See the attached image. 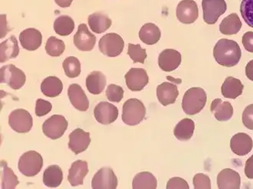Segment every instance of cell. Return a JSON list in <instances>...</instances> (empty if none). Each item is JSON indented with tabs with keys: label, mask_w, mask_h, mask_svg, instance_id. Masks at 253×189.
Listing matches in <instances>:
<instances>
[{
	"label": "cell",
	"mask_w": 253,
	"mask_h": 189,
	"mask_svg": "<svg viewBox=\"0 0 253 189\" xmlns=\"http://www.w3.org/2000/svg\"><path fill=\"white\" fill-rule=\"evenodd\" d=\"M213 56L219 65L228 68L233 67L241 59V48L236 41L222 38L215 44Z\"/></svg>",
	"instance_id": "6da1fadb"
},
{
	"label": "cell",
	"mask_w": 253,
	"mask_h": 189,
	"mask_svg": "<svg viewBox=\"0 0 253 189\" xmlns=\"http://www.w3.org/2000/svg\"><path fill=\"white\" fill-rule=\"evenodd\" d=\"M207 101L205 90L201 87H192L186 91L182 101V108L187 115H195L204 109Z\"/></svg>",
	"instance_id": "7a4b0ae2"
},
{
	"label": "cell",
	"mask_w": 253,
	"mask_h": 189,
	"mask_svg": "<svg viewBox=\"0 0 253 189\" xmlns=\"http://www.w3.org/2000/svg\"><path fill=\"white\" fill-rule=\"evenodd\" d=\"M146 108L142 101L131 98L127 100L123 105L122 120L125 124L136 126L145 117Z\"/></svg>",
	"instance_id": "3957f363"
},
{
	"label": "cell",
	"mask_w": 253,
	"mask_h": 189,
	"mask_svg": "<svg viewBox=\"0 0 253 189\" xmlns=\"http://www.w3.org/2000/svg\"><path fill=\"white\" fill-rule=\"evenodd\" d=\"M43 166L42 155L36 151H28L20 157L18 169L27 177H33L40 173Z\"/></svg>",
	"instance_id": "277c9868"
},
{
	"label": "cell",
	"mask_w": 253,
	"mask_h": 189,
	"mask_svg": "<svg viewBox=\"0 0 253 189\" xmlns=\"http://www.w3.org/2000/svg\"><path fill=\"white\" fill-rule=\"evenodd\" d=\"M98 47L103 55L110 58H115L120 55L123 51L125 41L117 33H108L101 37Z\"/></svg>",
	"instance_id": "5b68a950"
},
{
	"label": "cell",
	"mask_w": 253,
	"mask_h": 189,
	"mask_svg": "<svg viewBox=\"0 0 253 189\" xmlns=\"http://www.w3.org/2000/svg\"><path fill=\"white\" fill-rule=\"evenodd\" d=\"M26 81L24 72L14 65H5L0 69V82L8 84L13 90L22 88Z\"/></svg>",
	"instance_id": "8992f818"
},
{
	"label": "cell",
	"mask_w": 253,
	"mask_h": 189,
	"mask_svg": "<svg viewBox=\"0 0 253 189\" xmlns=\"http://www.w3.org/2000/svg\"><path fill=\"white\" fill-rule=\"evenodd\" d=\"M69 126L68 121L62 115H53L44 121L42 125L44 134L51 140L61 138Z\"/></svg>",
	"instance_id": "52a82bcc"
},
{
	"label": "cell",
	"mask_w": 253,
	"mask_h": 189,
	"mask_svg": "<svg viewBox=\"0 0 253 189\" xmlns=\"http://www.w3.org/2000/svg\"><path fill=\"white\" fill-rule=\"evenodd\" d=\"M202 7L204 22L209 25L215 24L227 9L225 0H203Z\"/></svg>",
	"instance_id": "ba28073f"
},
{
	"label": "cell",
	"mask_w": 253,
	"mask_h": 189,
	"mask_svg": "<svg viewBox=\"0 0 253 189\" xmlns=\"http://www.w3.org/2000/svg\"><path fill=\"white\" fill-rule=\"evenodd\" d=\"M9 125L14 131L17 133H29L33 128V116L26 110H15L9 115Z\"/></svg>",
	"instance_id": "9c48e42d"
},
{
	"label": "cell",
	"mask_w": 253,
	"mask_h": 189,
	"mask_svg": "<svg viewBox=\"0 0 253 189\" xmlns=\"http://www.w3.org/2000/svg\"><path fill=\"white\" fill-rule=\"evenodd\" d=\"M118 184L115 172L108 167L99 169L91 181V187L94 189H115Z\"/></svg>",
	"instance_id": "30bf717a"
},
{
	"label": "cell",
	"mask_w": 253,
	"mask_h": 189,
	"mask_svg": "<svg viewBox=\"0 0 253 189\" xmlns=\"http://www.w3.org/2000/svg\"><path fill=\"white\" fill-rule=\"evenodd\" d=\"M176 15L178 20L183 24H192L198 19L197 2L193 0H182L176 7Z\"/></svg>",
	"instance_id": "8fae6325"
},
{
	"label": "cell",
	"mask_w": 253,
	"mask_h": 189,
	"mask_svg": "<svg viewBox=\"0 0 253 189\" xmlns=\"http://www.w3.org/2000/svg\"><path fill=\"white\" fill-rule=\"evenodd\" d=\"M118 114L119 111L117 107L105 101L97 104L94 110V117L101 124H111L118 119Z\"/></svg>",
	"instance_id": "7c38bea8"
},
{
	"label": "cell",
	"mask_w": 253,
	"mask_h": 189,
	"mask_svg": "<svg viewBox=\"0 0 253 189\" xmlns=\"http://www.w3.org/2000/svg\"><path fill=\"white\" fill-rule=\"evenodd\" d=\"M74 44L80 51H91L96 43V36L89 31L87 25H79L78 31L73 38Z\"/></svg>",
	"instance_id": "4fadbf2b"
},
{
	"label": "cell",
	"mask_w": 253,
	"mask_h": 189,
	"mask_svg": "<svg viewBox=\"0 0 253 189\" xmlns=\"http://www.w3.org/2000/svg\"><path fill=\"white\" fill-rule=\"evenodd\" d=\"M127 88L131 91H140L149 82L147 72L143 69H130L125 75Z\"/></svg>",
	"instance_id": "5bb4252c"
},
{
	"label": "cell",
	"mask_w": 253,
	"mask_h": 189,
	"mask_svg": "<svg viewBox=\"0 0 253 189\" xmlns=\"http://www.w3.org/2000/svg\"><path fill=\"white\" fill-rule=\"evenodd\" d=\"M90 143V133L84 132L80 128L76 129L69 135V147L76 155L84 152Z\"/></svg>",
	"instance_id": "9a60e30c"
},
{
	"label": "cell",
	"mask_w": 253,
	"mask_h": 189,
	"mask_svg": "<svg viewBox=\"0 0 253 189\" xmlns=\"http://www.w3.org/2000/svg\"><path fill=\"white\" fill-rule=\"evenodd\" d=\"M181 62V54L176 50L171 48L164 50L158 58V65L164 72H170L176 70Z\"/></svg>",
	"instance_id": "2e32d148"
},
{
	"label": "cell",
	"mask_w": 253,
	"mask_h": 189,
	"mask_svg": "<svg viewBox=\"0 0 253 189\" xmlns=\"http://www.w3.org/2000/svg\"><path fill=\"white\" fill-rule=\"evenodd\" d=\"M21 45L27 51H36L41 46L42 36L33 28L25 29L19 35Z\"/></svg>",
	"instance_id": "e0dca14e"
},
{
	"label": "cell",
	"mask_w": 253,
	"mask_h": 189,
	"mask_svg": "<svg viewBox=\"0 0 253 189\" xmlns=\"http://www.w3.org/2000/svg\"><path fill=\"white\" fill-rule=\"evenodd\" d=\"M253 139L245 133H239L232 137L230 148L236 155L243 156L247 155L253 150Z\"/></svg>",
	"instance_id": "ac0fdd59"
},
{
	"label": "cell",
	"mask_w": 253,
	"mask_h": 189,
	"mask_svg": "<svg viewBox=\"0 0 253 189\" xmlns=\"http://www.w3.org/2000/svg\"><path fill=\"white\" fill-rule=\"evenodd\" d=\"M69 101L78 111H87L89 108V101L84 90L79 84H72L68 90Z\"/></svg>",
	"instance_id": "d6986e66"
},
{
	"label": "cell",
	"mask_w": 253,
	"mask_h": 189,
	"mask_svg": "<svg viewBox=\"0 0 253 189\" xmlns=\"http://www.w3.org/2000/svg\"><path fill=\"white\" fill-rule=\"evenodd\" d=\"M241 178L240 174L231 169H222L217 176L219 189H240Z\"/></svg>",
	"instance_id": "ffe728a7"
},
{
	"label": "cell",
	"mask_w": 253,
	"mask_h": 189,
	"mask_svg": "<svg viewBox=\"0 0 253 189\" xmlns=\"http://www.w3.org/2000/svg\"><path fill=\"white\" fill-rule=\"evenodd\" d=\"M179 95V90L176 84L169 82H164L158 86L157 96L158 101L163 106L169 105L176 102Z\"/></svg>",
	"instance_id": "44dd1931"
},
{
	"label": "cell",
	"mask_w": 253,
	"mask_h": 189,
	"mask_svg": "<svg viewBox=\"0 0 253 189\" xmlns=\"http://www.w3.org/2000/svg\"><path fill=\"white\" fill-rule=\"evenodd\" d=\"M88 173V165L86 161L77 160L72 164L68 180L73 187L84 184V179Z\"/></svg>",
	"instance_id": "7402d4cb"
},
{
	"label": "cell",
	"mask_w": 253,
	"mask_h": 189,
	"mask_svg": "<svg viewBox=\"0 0 253 189\" xmlns=\"http://www.w3.org/2000/svg\"><path fill=\"white\" fill-rule=\"evenodd\" d=\"M211 112L219 122H225L231 119L233 115L232 104L221 99H215L211 104Z\"/></svg>",
	"instance_id": "603a6c76"
},
{
	"label": "cell",
	"mask_w": 253,
	"mask_h": 189,
	"mask_svg": "<svg viewBox=\"0 0 253 189\" xmlns=\"http://www.w3.org/2000/svg\"><path fill=\"white\" fill-rule=\"evenodd\" d=\"M107 80L105 75L101 72H91L86 78V87L91 94L97 95L101 94L105 90Z\"/></svg>",
	"instance_id": "cb8c5ba5"
},
{
	"label": "cell",
	"mask_w": 253,
	"mask_h": 189,
	"mask_svg": "<svg viewBox=\"0 0 253 189\" xmlns=\"http://www.w3.org/2000/svg\"><path fill=\"white\" fill-rule=\"evenodd\" d=\"M112 24L109 16L102 12H95L88 16V25L91 31L97 34H101L107 31Z\"/></svg>",
	"instance_id": "d4e9b609"
},
{
	"label": "cell",
	"mask_w": 253,
	"mask_h": 189,
	"mask_svg": "<svg viewBox=\"0 0 253 189\" xmlns=\"http://www.w3.org/2000/svg\"><path fill=\"white\" fill-rule=\"evenodd\" d=\"M19 54V47L15 36H11L8 39L0 44V62L4 63L8 60L16 58Z\"/></svg>",
	"instance_id": "484cf974"
},
{
	"label": "cell",
	"mask_w": 253,
	"mask_h": 189,
	"mask_svg": "<svg viewBox=\"0 0 253 189\" xmlns=\"http://www.w3.org/2000/svg\"><path fill=\"white\" fill-rule=\"evenodd\" d=\"M244 86L239 79L233 77H226L221 87L222 94L225 98L236 99L243 94Z\"/></svg>",
	"instance_id": "4316f807"
},
{
	"label": "cell",
	"mask_w": 253,
	"mask_h": 189,
	"mask_svg": "<svg viewBox=\"0 0 253 189\" xmlns=\"http://www.w3.org/2000/svg\"><path fill=\"white\" fill-rule=\"evenodd\" d=\"M140 39L144 44L152 45L159 41L161 37V32L158 26L154 23H146L139 32Z\"/></svg>",
	"instance_id": "83f0119b"
},
{
	"label": "cell",
	"mask_w": 253,
	"mask_h": 189,
	"mask_svg": "<svg viewBox=\"0 0 253 189\" xmlns=\"http://www.w3.org/2000/svg\"><path fill=\"white\" fill-rule=\"evenodd\" d=\"M63 181V172L58 165H50L43 174V183L47 187L57 188Z\"/></svg>",
	"instance_id": "f1b7e54d"
},
{
	"label": "cell",
	"mask_w": 253,
	"mask_h": 189,
	"mask_svg": "<svg viewBox=\"0 0 253 189\" xmlns=\"http://www.w3.org/2000/svg\"><path fill=\"white\" fill-rule=\"evenodd\" d=\"M63 90L62 80L55 76H50L44 79L41 84V90L44 96L48 97H56L60 95Z\"/></svg>",
	"instance_id": "f546056e"
},
{
	"label": "cell",
	"mask_w": 253,
	"mask_h": 189,
	"mask_svg": "<svg viewBox=\"0 0 253 189\" xmlns=\"http://www.w3.org/2000/svg\"><path fill=\"white\" fill-rule=\"evenodd\" d=\"M195 130V123L191 119H182L175 126L173 134L175 137L180 141H188L193 137Z\"/></svg>",
	"instance_id": "4dcf8cb0"
},
{
	"label": "cell",
	"mask_w": 253,
	"mask_h": 189,
	"mask_svg": "<svg viewBox=\"0 0 253 189\" xmlns=\"http://www.w3.org/2000/svg\"><path fill=\"white\" fill-rule=\"evenodd\" d=\"M242 22L236 13H232L226 16L219 25V31L225 36L237 34L242 28Z\"/></svg>",
	"instance_id": "1f68e13d"
},
{
	"label": "cell",
	"mask_w": 253,
	"mask_h": 189,
	"mask_svg": "<svg viewBox=\"0 0 253 189\" xmlns=\"http://www.w3.org/2000/svg\"><path fill=\"white\" fill-rule=\"evenodd\" d=\"M132 187L133 189H156L158 181L151 172H140L133 178Z\"/></svg>",
	"instance_id": "d6a6232c"
},
{
	"label": "cell",
	"mask_w": 253,
	"mask_h": 189,
	"mask_svg": "<svg viewBox=\"0 0 253 189\" xmlns=\"http://www.w3.org/2000/svg\"><path fill=\"white\" fill-rule=\"evenodd\" d=\"M75 22L69 16H61L54 22V30L55 33L61 36H68L73 33Z\"/></svg>",
	"instance_id": "836d02e7"
},
{
	"label": "cell",
	"mask_w": 253,
	"mask_h": 189,
	"mask_svg": "<svg viewBox=\"0 0 253 189\" xmlns=\"http://www.w3.org/2000/svg\"><path fill=\"white\" fill-rule=\"evenodd\" d=\"M1 188L2 189H14L19 184L17 176L13 171L7 166L6 162H1Z\"/></svg>",
	"instance_id": "e575fe53"
},
{
	"label": "cell",
	"mask_w": 253,
	"mask_h": 189,
	"mask_svg": "<svg viewBox=\"0 0 253 189\" xmlns=\"http://www.w3.org/2000/svg\"><path fill=\"white\" fill-rule=\"evenodd\" d=\"M62 67L67 77L75 78L80 75L81 63L76 57L71 56L65 58Z\"/></svg>",
	"instance_id": "d590c367"
},
{
	"label": "cell",
	"mask_w": 253,
	"mask_h": 189,
	"mask_svg": "<svg viewBox=\"0 0 253 189\" xmlns=\"http://www.w3.org/2000/svg\"><path fill=\"white\" fill-rule=\"evenodd\" d=\"M65 49V44L62 40L51 36L48 38L45 44V51L51 57H59L63 54Z\"/></svg>",
	"instance_id": "8d00e7d4"
},
{
	"label": "cell",
	"mask_w": 253,
	"mask_h": 189,
	"mask_svg": "<svg viewBox=\"0 0 253 189\" xmlns=\"http://www.w3.org/2000/svg\"><path fill=\"white\" fill-rule=\"evenodd\" d=\"M127 55L133 60V63L144 64L147 57L145 48H141L139 44H129Z\"/></svg>",
	"instance_id": "74e56055"
},
{
	"label": "cell",
	"mask_w": 253,
	"mask_h": 189,
	"mask_svg": "<svg viewBox=\"0 0 253 189\" xmlns=\"http://www.w3.org/2000/svg\"><path fill=\"white\" fill-rule=\"evenodd\" d=\"M243 19L250 27L253 28V0H243L240 5Z\"/></svg>",
	"instance_id": "f35d334b"
},
{
	"label": "cell",
	"mask_w": 253,
	"mask_h": 189,
	"mask_svg": "<svg viewBox=\"0 0 253 189\" xmlns=\"http://www.w3.org/2000/svg\"><path fill=\"white\" fill-rule=\"evenodd\" d=\"M124 94L125 91L121 86L111 84L107 87V97L111 102L120 103L123 99Z\"/></svg>",
	"instance_id": "ab89813d"
},
{
	"label": "cell",
	"mask_w": 253,
	"mask_h": 189,
	"mask_svg": "<svg viewBox=\"0 0 253 189\" xmlns=\"http://www.w3.org/2000/svg\"><path fill=\"white\" fill-rule=\"evenodd\" d=\"M193 186L195 189H211V179L209 176L204 175V174H197L193 177Z\"/></svg>",
	"instance_id": "60d3db41"
},
{
	"label": "cell",
	"mask_w": 253,
	"mask_h": 189,
	"mask_svg": "<svg viewBox=\"0 0 253 189\" xmlns=\"http://www.w3.org/2000/svg\"><path fill=\"white\" fill-rule=\"evenodd\" d=\"M52 105L49 101L39 99L36 101V116H43L48 114L51 111Z\"/></svg>",
	"instance_id": "b9f144b4"
},
{
	"label": "cell",
	"mask_w": 253,
	"mask_h": 189,
	"mask_svg": "<svg viewBox=\"0 0 253 189\" xmlns=\"http://www.w3.org/2000/svg\"><path fill=\"white\" fill-rule=\"evenodd\" d=\"M243 123L247 129L253 130V104L245 108L243 113Z\"/></svg>",
	"instance_id": "7bdbcfd3"
},
{
	"label": "cell",
	"mask_w": 253,
	"mask_h": 189,
	"mask_svg": "<svg viewBox=\"0 0 253 189\" xmlns=\"http://www.w3.org/2000/svg\"><path fill=\"white\" fill-rule=\"evenodd\" d=\"M168 189H189L188 183L182 178L174 177L169 179L167 185Z\"/></svg>",
	"instance_id": "ee69618b"
},
{
	"label": "cell",
	"mask_w": 253,
	"mask_h": 189,
	"mask_svg": "<svg viewBox=\"0 0 253 189\" xmlns=\"http://www.w3.org/2000/svg\"><path fill=\"white\" fill-rule=\"evenodd\" d=\"M243 46L249 52L253 53V32H247L243 36Z\"/></svg>",
	"instance_id": "f6af8a7d"
},
{
	"label": "cell",
	"mask_w": 253,
	"mask_h": 189,
	"mask_svg": "<svg viewBox=\"0 0 253 189\" xmlns=\"http://www.w3.org/2000/svg\"><path fill=\"white\" fill-rule=\"evenodd\" d=\"M245 175L250 179H253V155L249 158L246 162L245 167Z\"/></svg>",
	"instance_id": "bcb514c9"
},
{
	"label": "cell",
	"mask_w": 253,
	"mask_h": 189,
	"mask_svg": "<svg viewBox=\"0 0 253 189\" xmlns=\"http://www.w3.org/2000/svg\"><path fill=\"white\" fill-rule=\"evenodd\" d=\"M1 35H0V38L5 37V35L7 33H9V29H7V22H6V16L5 15H1Z\"/></svg>",
	"instance_id": "7dc6e473"
},
{
	"label": "cell",
	"mask_w": 253,
	"mask_h": 189,
	"mask_svg": "<svg viewBox=\"0 0 253 189\" xmlns=\"http://www.w3.org/2000/svg\"><path fill=\"white\" fill-rule=\"evenodd\" d=\"M246 75L250 80L253 81V60L250 61L246 67Z\"/></svg>",
	"instance_id": "c3c4849f"
},
{
	"label": "cell",
	"mask_w": 253,
	"mask_h": 189,
	"mask_svg": "<svg viewBox=\"0 0 253 189\" xmlns=\"http://www.w3.org/2000/svg\"><path fill=\"white\" fill-rule=\"evenodd\" d=\"M55 3L62 8H68L72 5L73 0H55Z\"/></svg>",
	"instance_id": "681fc988"
}]
</instances>
